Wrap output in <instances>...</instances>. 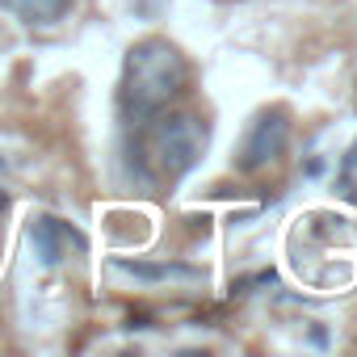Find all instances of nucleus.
I'll return each instance as SVG.
<instances>
[{"label":"nucleus","instance_id":"nucleus-1","mask_svg":"<svg viewBox=\"0 0 357 357\" xmlns=\"http://www.w3.org/2000/svg\"><path fill=\"white\" fill-rule=\"evenodd\" d=\"M190 63L168 38H143L122 63V114L130 122H151L185 93Z\"/></svg>","mask_w":357,"mask_h":357},{"label":"nucleus","instance_id":"nucleus-4","mask_svg":"<svg viewBox=\"0 0 357 357\" xmlns=\"http://www.w3.org/2000/svg\"><path fill=\"white\" fill-rule=\"evenodd\" d=\"M30 240H34V252L43 265H59V261H68V252H84V236L55 215H38L30 227Z\"/></svg>","mask_w":357,"mask_h":357},{"label":"nucleus","instance_id":"nucleus-2","mask_svg":"<svg viewBox=\"0 0 357 357\" xmlns=\"http://www.w3.org/2000/svg\"><path fill=\"white\" fill-rule=\"evenodd\" d=\"M147 151L164 176H185L206 151V122L194 114H155L147 130Z\"/></svg>","mask_w":357,"mask_h":357},{"label":"nucleus","instance_id":"nucleus-6","mask_svg":"<svg viewBox=\"0 0 357 357\" xmlns=\"http://www.w3.org/2000/svg\"><path fill=\"white\" fill-rule=\"evenodd\" d=\"M118 269L143 278V282H168V278H202L194 265H147V261H118Z\"/></svg>","mask_w":357,"mask_h":357},{"label":"nucleus","instance_id":"nucleus-8","mask_svg":"<svg viewBox=\"0 0 357 357\" xmlns=\"http://www.w3.org/2000/svg\"><path fill=\"white\" fill-rule=\"evenodd\" d=\"M0 168H5V160H0Z\"/></svg>","mask_w":357,"mask_h":357},{"label":"nucleus","instance_id":"nucleus-7","mask_svg":"<svg viewBox=\"0 0 357 357\" xmlns=\"http://www.w3.org/2000/svg\"><path fill=\"white\" fill-rule=\"evenodd\" d=\"M344 168H357V143L349 147V155H344Z\"/></svg>","mask_w":357,"mask_h":357},{"label":"nucleus","instance_id":"nucleus-5","mask_svg":"<svg viewBox=\"0 0 357 357\" xmlns=\"http://www.w3.org/2000/svg\"><path fill=\"white\" fill-rule=\"evenodd\" d=\"M0 9L13 13L26 26H55L72 9V0H0Z\"/></svg>","mask_w":357,"mask_h":357},{"label":"nucleus","instance_id":"nucleus-3","mask_svg":"<svg viewBox=\"0 0 357 357\" xmlns=\"http://www.w3.org/2000/svg\"><path fill=\"white\" fill-rule=\"evenodd\" d=\"M286 143H290V118L286 109H261L236 151V168L240 172H261L269 164H278L286 155Z\"/></svg>","mask_w":357,"mask_h":357}]
</instances>
